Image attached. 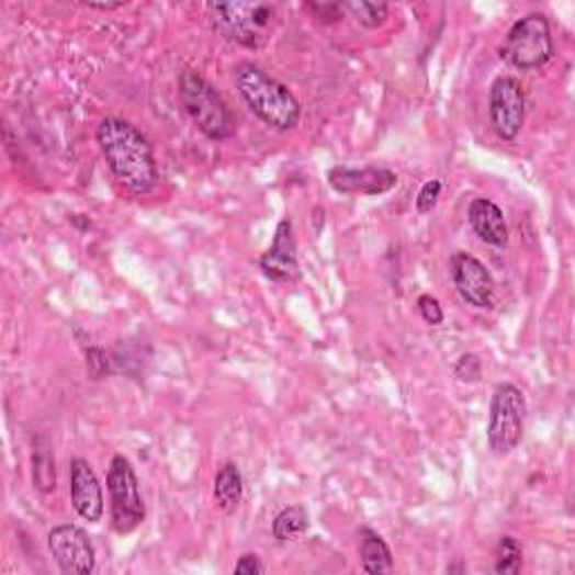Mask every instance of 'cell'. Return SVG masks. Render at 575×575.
Returning a JSON list of instances; mask_svg holds the SVG:
<instances>
[{"label": "cell", "mask_w": 575, "mask_h": 575, "mask_svg": "<svg viewBox=\"0 0 575 575\" xmlns=\"http://www.w3.org/2000/svg\"><path fill=\"white\" fill-rule=\"evenodd\" d=\"M94 139L100 144L111 173L131 194L144 196L156 189L160 171L154 147L137 126L120 117H104Z\"/></svg>", "instance_id": "1"}, {"label": "cell", "mask_w": 575, "mask_h": 575, "mask_svg": "<svg viewBox=\"0 0 575 575\" xmlns=\"http://www.w3.org/2000/svg\"><path fill=\"white\" fill-rule=\"evenodd\" d=\"M234 83L248 109L279 133L293 131L302 120V106L293 90L257 64L244 61L234 68Z\"/></svg>", "instance_id": "2"}, {"label": "cell", "mask_w": 575, "mask_h": 575, "mask_svg": "<svg viewBox=\"0 0 575 575\" xmlns=\"http://www.w3.org/2000/svg\"><path fill=\"white\" fill-rule=\"evenodd\" d=\"M178 98L196 128L214 139L225 142L236 133V120L223 94L196 70H187L178 79Z\"/></svg>", "instance_id": "3"}, {"label": "cell", "mask_w": 575, "mask_h": 575, "mask_svg": "<svg viewBox=\"0 0 575 575\" xmlns=\"http://www.w3.org/2000/svg\"><path fill=\"white\" fill-rule=\"evenodd\" d=\"M214 30L248 50H259L272 34L277 23V5L270 3H210L207 5Z\"/></svg>", "instance_id": "4"}, {"label": "cell", "mask_w": 575, "mask_h": 575, "mask_svg": "<svg viewBox=\"0 0 575 575\" xmlns=\"http://www.w3.org/2000/svg\"><path fill=\"white\" fill-rule=\"evenodd\" d=\"M501 57L512 68L523 72L544 68L555 57V43L549 19L540 12H533L515 21L504 38Z\"/></svg>", "instance_id": "5"}, {"label": "cell", "mask_w": 575, "mask_h": 575, "mask_svg": "<svg viewBox=\"0 0 575 575\" xmlns=\"http://www.w3.org/2000/svg\"><path fill=\"white\" fill-rule=\"evenodd\" d=\"M526 425V396L512 382H499L491 398L488 448L495 456H508L519 448Z\"/></svg>", "instance_id": "6"}, {"label": "cell", "mask_w": 575, "mask_h": 575, "mask_svg": "<svg viewBox=\"0 0 575 575\" xmlns=\"http://www.w3.org/2000/svg\"><path fill=\"white\" fill-rule=\"evenodd\" d=\"M106 486L111 495L113 529L120 535H128L144 521V517H147V508H144L137 474L126 456H113L106 474Z\"/></svg>", "instance_id": "7"}, {"label": "cell", "mask_w": 575, "mask_h": 575, "mask_svg": "<svg viewBox=\"0 0 575 575\" xmlns=\"http://www.w3.org/2000/svg\"><path fill=\"white\" fill-rule=\"evenodd\" d=\"M491 126L504 142L517 139L526 122V92L519 79L497 77L488 92Z\"/></svg>", "instance_id": "8"}, {"label": "cell", "mask_w": 575, "mask_h": 575, "mask_svg": "<svg viewBox=\"0 0 575 575\" xmlns=\"http://www.w3.org/2000/svg\"><path fill=\"white\" fill-rule=\"evenodd\" d=\"M47 549H50L57 566L66 575H90L98 566L94 546L81 526L59 523L47 533Z\"/></svg>", "instance_id": "9"}, {"label": "cell", "mask_w": 575, "mask_h": 575, "mask_svg": "<svg viewBox=\"0 0 575 575\" xmlns=\"http://www.w3.org/2000/svg\"><path fill=\"white\" fill-rule=\"evenodd\" d=\"M450 272L456 293L467 306L493 308L495 302V277L484 261L470 252H454L450 259Z\"/></svg>", "instance_id": "10"}, {"label": "cell", "mask_w": 575, "mask_h": 575, "mask_svg": "<svg viewBox=\"0 0 575 575\" xmlns=\"http://www.w3.org/2000/svg\"><path fill=\"white\" fill-rule=\"evenodd\" d=\"M328 184L338 194H362V196H382L398 184V176L385 167H332L328 171Z\"/></svg>", "instance_id": "11"}, {"label": "cell", "mask_w": 575, "mask_h": 575, "mask_svg": "<svg viewBox=\"0 0 575 575\" xmlns=\"http://www.w3.org/2000/svg\"><path fill=\"white\" fill-rule=\"evenodd\" d=\"M261 272L270 281H293L300 277V259H297V241L295 227L291 218H281L274 229L272 246L259 259Z\"/></svg>", "instance_id": "12"}, {"label": "cell", "mask_w": 575, "mask_h": 575, "mask_svg": "<svg viewBox=\"0 0 575 575\" xmlns=\"http://www.w3.org/2000/svg\"><path fill=\"white\" fill-rule=\"evenodd\" d=\"M70 501L83 521L98 523L104 517V493L100 478L86 459L70 461Z\"/></svg>", "instance_id": "13"}, {"label": "cell", "mask_w": 575, "mask_h": 575, "mask_svg": "<svg viewBox=\"0 0 575 575\" xmlns=\"http://www.w3.org/2000/svg\"><path fill=\"white\" fill-rule=\"evenodd\" d=\"M467 221L474 229V234L482 238L484 244L493 246V248H508V225L504 218V212L497 203H493L491 199H474L467 207Z\"/></svg>", "instance_id": "14"}, {"label": "cell", "mask_w": 575, "mask_h": 575, "mask_svg": "<svg viewBox=\"0 0 575 575\" xmlns=\"http://www.w3.org/2000/svg\"><path fill=\"white\" fill-rule=\"evenodd\" d=\"M360 564L362 571L380 575V573H392L394 571V553L390 544L385 542L380 533H375L369 526L360 529Z\"/></svg>", "instance_id": "15"}, {"label": "cell", "mask_w": 575, "mask_h": 575, "mask_svg": "<svg viewBox=\"0 0 575 575\" xmlns=\"http://www.w3.org/2000/svg\"><path fill=\"white\" fill-rule=\"evenodd\" d=\"M244 474L238 470V465L234 461H227L218 467L216 476H214V501L223 512H234L238 508V504L244 501Z\"/></svg>", "instance_id": "16"}, {"label": "cell", "mask_w": 575, "mask_h": 575, "mask_svg": "<svg viewBox=\"0 0 575 575\" xmlns=\"http://www.w3.org/2000/svg\"><path fill=\"white\" fill-rule=\"evenodd\" d=\"M32 484L41 495L57 491V461L53 456V446L45 437H34L32 446Z\"/></svg>", "instance_id": "17"}, {"label": "cell", "mask_w": 575, "mask_h": 575, "mask_svg": "<svg viewBox=\"0 0 575 575\" xmlns=\"http://www.w3.org/2000/svg\"><path fill=\"white\" fill-rule=\"evenodd\" d=\"M308 531V510L304 506H285L272 519V535L277 542H295Z\"/></svg>", "instance_id": "18"}, {"label": "cell", "mask_w": 575, "mask_h": 575, "mask_svg": "<svg viewBox=\"0 0 575 575\" xmlns=\"http://www.w3.org/2000/svg\"><path fill=\"white\" fill-rule=\"evenodd\" d=\"M523 566V549L512 535L499 538L495 546V573L517 575Z\"/></svg>", "instance_id": "19"}, {"label": "cell", "mask_w": 575, "mask_h": 575, "mask_svg": "<svg viewBox=\"0 0 575 575\" xmlns=\"http://www.w3.org/2000/svg\"><path fill=\"white\" fill-rule=\"evenodd\" d=\"M345 12H351L353 19L367 30H377L390 19L387 3H345Z\"/></svg>", "instance_id": "20"}, {"label": "cell", "mask_w": 575, "mask_h": 575, "mask_svg": "<svg viewBox=\"0 0 575 575\" xmlns=\"http://www.w3.org/2000/svg\"><path fill=\"white\" fill-rule=\"evenodd\" d=\"M452 373H454V377L459 382H467V385H474V382H478V380H482V375H484L482 358H478L476 353L459 356V360L452 367Z\"/></svg>", "instance_id": "21"}, {"label": "cell", "mask_w": 575, "mask_h": 575, "mask_svg": "<svg viewBox=\"0 0 575 575\" xmlns=\"http://www.w3.org/2000/svg\"><path fill=\"white\" fill-rule=\"evenodd\" d=\"M86 369L90 380H102L111 373V358L106 353V349L92 345L86 349Z\"/></svg>", "instance_id": "22"}, {"label": "cell", "mask_w": 575, "mask_h": 575, "mask_svg": "<svg viewBox=\"0 0 575 575\" xmlns=\"http://www.w3.org/2000/svg\"><path fill=\"white\" fill-rule=\"evenodd\" d=\"M441 189H443V182L441 180H427L420 191H418V199H416V212L420 216L429 214L431 210L437 207L439 199H441Z\"/></svg>", "instance_id": "23"}, {"label": "cell", "mask_w": 575, "mask_h": 575, "mask_svg": "<svg viewBox=\"0 0 575 575\" xmlns=\"http://www.w3.org/2000/svg\"><path fill=\"white\" fill-rule=\"evenodd\" d=\"M416 308H418V315L422 317V322L429 324V326H441L446 322V311H443V306L437 297L420 295L416 300Z\"/></svg>", "instance_id": "24"}, {"label": "cell", "mask_w": 575, "mask_h": 575, "mask_svg": "<svg viewBox=\"0 0 575 575\" xmlns=\"http://www.w3.org/2000/svg\"><path fill=\"white\" fill-rule=\"evenodd\" d=\"M304 8L322 23H338L345 16V3H306Z\"/></svg>", "instance_id": "25"}, {"label": "cell", "mask_w": 575, "mask_h": 575, "mask_svg": "<svg viewBox=\"0 0 575 575\" xmlns=\"http://www.w3.org/2000/svg\"><path fill=\"white\" fill-rule=\"evenodd\" d=\"M234 573H241V575L266 573V564L261 562V557L257 553H244L241 557H238V562L234 564Z\"/></svg>", "instance_id": "26"}, {"label": "cell", "mask_w": 575, "mask_h": 575, "mask_svg": "<svg viewBox=\"0 0 575 575\" xmlns=\"http://www.w3.org/2000/svg\"><path fill=\"white\" fill-rule=\"evenodd\" d=\"M88 10H100V12H113L120 8H126L128 3H83Z\"/></svg>", "instance_id": "27"}]
</instances>
